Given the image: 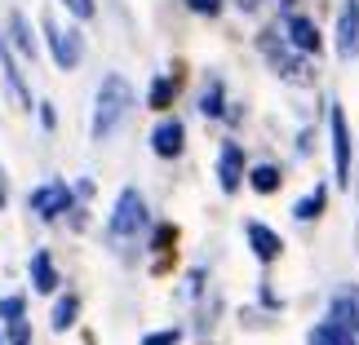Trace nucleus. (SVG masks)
Masks as SVG:
<instances>
[{
	"mask_svg": "<svg viewBox=\"0 0 359 345\" xmlns=\"http://www.w3.org/2000/svg\"><path fill=\"white\" fill-rule=\"evenodd\" d=\"M129 106H133V89H129V80L124 76H102V85H98V102H93V142H107L124 115H129Z\"/></svg>",
	"mask_w": 359,
	"mask_h": 345,
	"instance_id": "1",
	"label": "nucleus"
},
{
	"mask_svg": "<svg viewBox=\"0 0 359 345\" xmlns=\"http://www.w3.org/2000/svg\"><path fill=\"white\" fill-rule=\"evenodd\" d=\"M257 49L266 53L271 66H275V71H280L284 80H293V85H311V80H315V71H306V58H302V53H297L293 45H288L284 36L262 31V36H257Z\"/></svg>",
	"mask_w": 359,
	"mask_h": 345,
	"instance_id": "2",
	"label": "nucleus"
},
{
	"mask_svg": "<svg viewBox=\"0 0 359 345\" xmlns=\"http://www.w3.org/2000/svg\"><path fill=\"white\" fill-rule=\"evenodd\" d=\"M142 226H147V199L137 195L133 186H124L120 199H116V209H111V222H107V234L120 244V239H133Z\"/></svg>",
	"mask_w": 359,
	"mask_h": 345,
	"instance_id": "3",
	"label": "nucleus"
},
{
	"mask_svg": "<svg viewBox=\"0 0 359 345\" xmlns=\"http://www.w3.org/2000/svg\"><path fill=\"white\" fill-rule=\"evenodd\" d=\"M40 27H45V40H49V49H53V62H58L62 71H76V66H80V53H85V40H80V31L62 27L53 13H45V18H40Z\"/></svg>",
	"mask_w": 359,
	"mask_h": 345,
	"instance_id": "4",
	"label": "nucleus"
},
{
	"mask_svg": "<svg viewBox=\"0 0 359 345\" xmlns=\"http://www.w3.org/2000/svg\"><path fill=\"white\" fill-rule=\"evenodd\" d=\"M67 209H76V195H72V186H67V182H58V177L32 190V213L40 217V222H58Z\"/></svg>",
	"mask_w": 359,
	"mask_h": 345,
	"instance_id": "5",
	"label": "nucleus"
},
{
	"mask_svg": "<svg viewBox=\"0 0 359 345\" xmlns=\"http://www.w3.org/2000/svg\"><path fill=\"white\" fill-rule=\"evenodd\" d=\"M328 129H333V177L337 186H351V129H346V111L337 102L328 106Z\"/></svg>",
	"mask_w": 359,
	"mask_h": 345,
	"instance_id": "6",
	"label": "nucleus"
},
{
	"mask_svg": "<svg viewBox=\"0 0 359 345\" xmlns=\"http://www.w3.org/2000/svg\"><path fill=\"white\" fill-rule=\"evenodd\" d=\"M337 58L341 62L359 58V0H341V13H337Z\"/></svg>",
	"mask_w": 359,
	"mask_h": 345,
	"instance_id": "7",
	"label": "nucleus"
},
{
	"mask_svg": "<svg viewBox=\"0 0 359 345\" xmlns=\"http://www.w3.org/2000/svg\"><path fill=\"white\" fill-rule=\"evenodd\" d=\"M284 40L293 45L297 53H320V31H315V22L306 13H284Z\"/></svg>",
	"mask_w": 359,
	"mask_h": 345,
	"instance_id": "8",
	"label": "nucleus"
},
{
	"mask_svg": "<svg viewBox=\"0 0 359 345\" xmlns=\"http://www.w3.org/2000/svg\"><path fill=\"white\" fill-rule=\"evenodd\" d=\"M182 146H187V129L177 120L156 124V133H151V150H156L160 160H177V155H182Z\"/></svg>",
	"mask_w": 359,
	"mask_h": 345,
	"instance_id": "9",
	"label": "nucleus"
},
{
	"mask_svg": "<svg viewBox=\"0 0 359 345\" xmlns=\"http://www.w3.org/2000/svg\"><path fill=\"white\" fill-rule=\"evenodd\" d=\"M217 182H222L226 195H236L240 182H244V150H240L236 142H226L222 155H217Z\"/></svg>",
	"mask_w": 359,
	"mask_h": 345,
	"instance_id": "10",
	"label": "nucleus"
},
{
	"mask_svg": "<svg viewBox=\"0 0 359 345\" xmlns=\"http://www.w3.org/2000/svg\"><path fill=\"white\" fill-rule=\"evenodd\" d=\"M328 314H333V323L359 332V288H337L333 301H328Z\"/></svg>",
	"mask_w": 359,
	"mask_h": 345,
	"instance_id": "11",
	"label": "nucleus"
},
{
	"mask_svg": "<svg viewBox=\"0 0 359 345\" xmlns=\"http://www.w3.org/2000/svg\"><path fill=\"white\" fill-rule=\"evenodd\" d=\"M244 234H248V244H253V257L257 261H275V257H280V234H275L271 226H262V222H248L244 226Z\"/></svg>",
	"mask_w": 359,
	"mask_h": 345,
	"instance_id": "12",
	"label": "nucleus"
},
{
	"mask_svg": "<svg viewBox=\"0 0 359 345\" xmlns=\"http://www.w3.org/2000/svg\"><path fill=\"white\" fill-rule=\"evenodd\" d=\"M0 62H5V85H9V93H13V98H18V106L27 111V106H32V89H27L22 71H18V66H13V58H9V45H5V40H0Z\"/></svg>",
	"mask_w": 359,
	"mask_h": 345,
	"instance_id": "13",
	"label": "nucleus"
},
{
	"mask_svg": "<svg viewBox=\"0 0 359 345\" xmlns=\"http://www.w3.org/2000/svg\"><path fill=\"white\" fill-rule=\"evenodd\" d=\"M359 332H351V328H341V323H320V328H311V337H306V345H359L355 341Z\"/></svg>",
	"mask_w": 359,
	"mask_h": 345,
	"instance_id": "14",
	"label": "nucleus"
},
{
	"mask_svg": "<svg viewBox=\"0 0 359 345\" xmlns=\"http://www.w3.org/2000/svg\"><path fill=\"white\" fill-rule=\"evenodd\" d=\"M32 288H36V293H45V297L58 288V270H53L49 253H36V257H32Z\"/></svg>",
	"mask_w": 359,
	"mask_h": 345,
	"instance_id": "15",
	"label": "nucleus"
},
{
	"mask_svg": "<svg viewBox=\"0 0 359 345\" xmlns=\"http://www.w3.org/2000/svg\"><path fill=\"white\" fill-rule=\"evenodd\" d=\"M284 182V173L275 169V164H257V169H248V186L257 190V195H275Z\"/></svg>",
	"mask_w": 359,
	"mask_h": 345,
	"instance_id": "16",
	"label": "nucleus"
},
{
	"mask_svg": "<svg viewBox=\"0 0 359 345\" xmlns=\"http://www.w3.org/2000/svg\"><path fill=\"white\" fill-rule=\"evenodd\" d=\"M9 36H13V45H18L22 58H36V40H32V27H27V18L18 9L9 13Z\"/></svg>",
	"mask_w": 359,
	"mask_h": 345,
	"instance_id": "17",
	"label": "nucleus"
},
{
	"mask_svg": "<svg viewBox=\"0 0 359 345\" xmlns=\"http://www.w3.org/2000/svg\"><path fill=\"white\" fill-rule=\"evenodd\" d=\"M324 199H328V190L315 186L311 195H302V199L293 204V217H297V222H311V217H320V213H324Z\"/></svg>",
	"mask_w": 359,
	"mask_h": 345,
	"instance_id": "18",
	"label": "nucleus"
},
{
	"mask_svg": "<svg viewBox=\"0 0 359 345\" xmlns=\"http://www.w3.org/2000/svg\"><path fill=\"white\" fill-rule=\"evenodd\" d=\"M76 314H80V297L76 293L58 297V306H53V332H67V328L76 323Z\"/></svg>",
	"mask_w": 359,
	"mask_h": 345,
	"instance_id": "19",
	"label": "nucleus"
},
{
	"mask_svg": "<svg viewBox=\"0 0 359 345\" xmlns=\"http://www.w3.org/2000/svg\"><path fill=\"white\" fill-rule=\"evenodd\" d=\"M200 111L209 120H217L226 111V106H222V80H217V76H209V85H204V93H200Z\"/></svg>",
	"mask_w": 359,
	"mask_h": 345,
	"instance_id": "20",
	"label": "nucleus"
},
{
	"mask_svg": "<svg viewBox=\"0 0 359 345\" xmlns=\"http://www.w3.org/2000/svg\"><path fill=\"white\" fill-rule=\"evenodd\" d=\"M173 93H177L173 80H169V76H156V80H151V93H147V106L164 111V106H173Z\"/></svg>",
	"mask_w": 359,
	"mask_h": 345,
	"instance_id": "21",
	"label": "nucleus"
},
{
	"mask_svg": "<svg viewBox=\"0 0 359 345\" xmlns=\"http://www.w3.org/2000/svg\"><path fill=\"white\" fill-rule=\"evenodd\" d=\"M0 319L13 323V319H27V301L13 293V297H0Z\"/></svg>",
	"mask_w": 359,
	"mask_h": 345,
	"instance_id": "22",
	"label": "nucleus"
},
{
	"mask_svg": "<svg viewBox=\"0 0 359 345\" xmlns=\"http://www.w3.org/2000/svg\"><path fill=\"white\" fill-rule=\"evenodd\" d=\"M5 341L9 345H32V323H27V319H13L9 332H5Z\"/></svg>",
	"mask_w": 359,
	"mask_h": 345,
	"instance_id": "23",
	"label": "nucleus"
},
{
	"mask_svg": "<svg viewBox=\"0 0 359 345\" xmlns=\"http://www.w3.org/2000/svg\"><path fill=\"white\" fill-rule=\"evenodd\" d=\"M177 341H182V332H177V328H164V332L142 337V345H177Z\"/></svg>",
	"mask_w": 359,
	"mask_h": 345,
	"instance_id": "24",
	"label": "nucleus"
},
{
	"mask_svg": "<svg viewBox=\"0 0 359 345\" xmlns=\"http://www.w3.org/2000/svg\"><path fill=\"white\" fill-rule=\"evenodd\" d=\"M67 9L76 13V18H93V9H98V0H62Z\"/></svg>",
	"mask_w": 359,
	"mask_h": 345,
	"instance_id": "25",
	"label": "nucleus"
},
{
	"mask_svg": "<svg viewBox=\"0 0 359 345\" xmlns=\"http://www.w3.org/2000/svg\"><path fill=\"white\" fill-rule=\"evenodd\" d=\"M187 9H191V13H204V18H213V13L222 9V0H187Z\"/></svg>",
	"mask_w": 359,
	"mask_h": 345,
	"instance_id": "26",
	"label": "nucleus"
},
{
	"mask_svg": "<svg viewBox=\"0 0 359 345\" xmlns=\"http://www.w3.org/2000/svg\"><path fill=\"white\" fill-rule=\"evenodd\" d=\"M40 124H45V129H53V124H58V115H53V106H49V102L40 106Z\"/></svg>",
	"mask_w": 359,
	"mask_h": 345,
	"instance_id": "27",
	"label": "nucleus"
},
{
	"mask_svg": "<svg viewBox=\"0 0 359 345\" xmlns=\"http://www.w3.org/2000/svg\"><path fill=\"white\" fill-rule=\"evenodd\" d=\"M236 5H240V9H244V13H253V9H257V5H262V0H236Z\"/></svg>",
	"mask_w": 359,
	"mask_h": 345,
	"instance_id": "28",
	"label": "nucleus"
},
{
	"mask_svg": "<svg viewBox=\"0 0 359 345\" xmlns=\"http://www.w3.org/2000/svg\"><path fill=\"white\" fill-rule=\"evenodd\" d=\"M0 209H5V173H0Z\"/></svg>",
	"mask_w": 359,
	"mask_h": 345,
	"instance_id": "29",
	"label": "nucleus"
},
{
	"mask_svg": "<svg viewBox=\"0 0 359 345\" xmlns=\"http://www.w3.org/2000/svg\"><path fill=\"white\" fill-rule=\"evenodd\" d=\"M0 345H9V341H5V337H0Z\"/></svg>",
	"mask_w": 359,
	"mask_h": 345,
	"instance_id": "30",
	"label": "nucleus"
}]
</instances>
